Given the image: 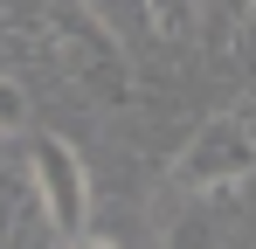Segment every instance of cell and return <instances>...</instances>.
Returning a JSON list of instances; mask_svg holds the SVG:
<instances>
[{"label": "cell", "instance_id": "1", "mask_svg": "<svg viewBox=\"0 0 256 249\" xmlns=\"http://www.w3.org/2000/svg\"><path fill=\"white\" fill-rule=\"evenodd\" d=\"M42 35H48L56 62L70 70L76 90H90L97 104H132V90H138L132 56H125V42L111 35V21L90 0H48L42 7Z\"/></svg>", "mask_w": 256, "mask_h": 249}, {"label": "cell", "instance_id": "2", "mask_svg": "<svg viewBox=\"0 0 256 249\" xmlns=\"http://www.w3.org/2000/svg\"><path fill=\"white\" fill-rule=\"evenodd\" d=\"M250 173H256V132L236 118V111H214V118L180 146V160H173V180L194 187V194L236 187V180H250Z\"/></svg>", "mask_w": 256, "mask_h": 249}, {"label": "cell", "instance_id": "3", "mask_svg": "<svg viewBox=\"0 0 256 249\" xmlns=\"http://www.w3.org/2000/svg\"><path fill=\"white\" fill-rule=\"evenodd\" d=\"M28 173H35V194H42L48 222L62 228V242L84 236V214H90V166H84V152H76L70 138L42 132V138L28 146Z\"/></svg>", "mask_w": 256, "mask_h": 249}, {"label": "cell", "instance_id": "4", "mask_svg": "<svg viewBox=\"0 0 256 249\" xmlns=\"http://www.w3.org/2000/svg\"><path fill=\"white\" fill-rule=\"evenodd\" d=\"M146 14H152L160 35H187L194 28V0H146Z\"/></svg>", "mask_w": 256, "mask_h": 249}, {"label": "cell", "instance_id": "5", "mask_svg": "<svg viewBox=\"0 0 256 249\" xmlns=\"http://www.w3.org/2000/svg\"><path fill=\"white\" fill-rule=\"evenodd\" d=\"M21 124H28V97H21V83H14V76H0V138L21 132Z\"/></svg>", "mask_w": 256, "mask_h": 249}, {"label": "cell", "instance_id": "6", "mask_svg": "<svg viewBox=\"0 0 256 249\" xmlns=\"http://www.w3.org/2000/svg\"><path fill=\"white\" fill-rule=\"evenodd\" d=\"M236 62H242V76L256 83V0H242V28H236Z\"/></svg>", "mask_w": 256, "mask_h": 249}, {"label": "cell", "instance_id": "7", "mask_svg": "<svg viewBox=\"0 0 256 249\" xmlns=\"http://www.w3.org/2000/svg\"><path fill=\"white\" fill-rule=\"evenodd\" d=\"M62 249H118V242H104V236H70Z\"/></svg>", "mask_w": 256, "mask_h": 249}]
</instances>
